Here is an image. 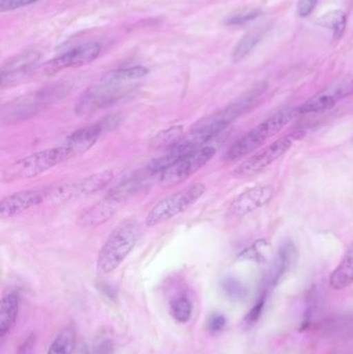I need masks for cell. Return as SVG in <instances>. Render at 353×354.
<instances>
[{
  "label": "cell",
  "mask_w": 353,
  "mask_h": 354,
  "mask_svg": "<svg viewBox=\"0 0 353 354\" xmlns=\"http://www.w3.org/2000/svg\"><path fill=\"white\" fill-rule=\"evenodd\" d=\"M49 197V189H27L8 196L0 202V216L10 218L43 203Z\"/></svg>",
  "instance_id": "7c38bea8"
},
{
  "label": "cell",
  "mask_w": 353,
  "mask_h": 354,
  "mask_svg": "<svg viewBox=\"0 0 353 354\" xmlns=\"http://www.w3.org/2000/svg\"><path fill=\"white\" fill-rule=\"evenodd\" d=\"M74 157V153L68 147L45 149L17 160L8 165L2 171V180L10 183L20 179L32 178Z\"/></svg>",
  "instance_id": "3957f363"
},
{
  "label": "cell",
  "mask_w": 353,
  "mask_h": 354,
  "mask_svg": "<svg viewBox=\"0 0 353 354\" xmlns=\"http://www.w3.org/2000/svg\"><path fill=\"white\" fill-rule=\"evenodd\" d=\"M318 1L319 0H298V6H296V12H298V16L302 18L310 16Z\"/></svg>",
  "instance_id": "e575fe53"
},
{
  "label": "cell",
  "mask_w": 353,
  "mask_h": 354,
  "mask_svg": "<svg viewBox=\"0 0 353 354\" xmlns=\"http://www.w3.org/2000/svg\"><path fill=\"white\" fill-rule=\"evenodd\" d=\"M274 189L269 185H258L240 194L230 206L229 212L233 216H242L263 206L267 205L273 198Z\"/></svg>",
  "instance_id": "9a60e30c"
},
{
  "label": "cell",
  "mask_w": 353,
  "mask_h": 354,
  "mask_svg": "<svg viewBox=\"0 0 353 354\" xmlns=\"http://www.w3.org/2000/svg\"><path fill=\"white\" fill-rule=\"evenodd\" d=\"M117 116H109L107 120H102L101 122L79 129L70 135L66 147L73 151L75 157L86 153L99 140L106 129L109 127L113 128L115 124H117Z\"/></svg>",
  "instance_id": "4fadbf2b"
},
{
  "label": "cell",
  "mask_w": 353,
  "mask_h": 354,
  "mask_svg": "<svg viewBox=\"0 0 353 354\" xmlns=\"http://www.w3.org/2000/svg\"><path fill=\"white\" fill-rule=\"evenodd\" d=\"M184 127L173 126L158 133L151 141V145L155 149H170L184 138Z\"/></svg>",
  "instance_id": "cb8c5ba5"
},
{
  "label": "cell",
  "mask_w": 353,
  "mask_h": 354,
  "mask_svg": "<svg viewBox=\"0 0 353 354\" xmlns=\"http://www.w3.org/2000/svg\"><path fill=\"white\" fill-rule=\"evenodd\" d=\"M304 136V131H296L274 141L271 145L251 156L247 161L242 162L234 170L233 176L238 178H248L260 174L274 162L285 155L292 149V145Z\"/></svg>",
  "instance_id": "8992f818"
},
{
  "label": "cell",
  "mask_w": 353,
  "mask_h": 354,
  "mask_svg": "<svg viewBox=\"0 0 353 354\" xmlns=\"http://www.w3.org/2000/svg\"><path fill=\"white\" fill-rule=\"evenodd\" d=\"M318 330L321 336L327 339L347 340L353 338L352 314H339L325 318L319 322Z\"/></svg>",
  "instance_id": "2e32d148"
},
{
  "label": "cell",
  "mask_w": 353,
  "mask_h": 354,
  "mask_svg": "<svg viewBox=\"0 0 353 354\" xmlns=\"http://www.w3.org/2000/svg\"><path fill=\"white\" fill-rule=\"evenodd\" d=\"M353 284V243L348 248L339 266L330 277V285L335 290H342Z\"/></svg>",
  "instance_id": "ffe728a7"
},
{
  "label": "cell",
  "mask_w": 353,
  "mask_h": 354,
  "mask_svg": "<svg viewBox=\"0 0 353 354\" xmlns=\"http://www.w3.org/2000/svg\"><path fill=\"white\" fill-rule=\"evenodd\" d=\"M35 349H37V337L35 334H31L21 343L16 354H35Z\"/></svg>",
  "instance_id": "d590c367"
},
{
  "label": "cell",
  "mask_w": 353,
  "mask_h": 354,
  "mask_svg": "<svg viewBox=\"0 0 353 354\" xmlns=\"http://www.w3.org/2000/svg\"><path fill=\"white\" fill-rule=\"evenodd\" d=\"M352 142L353 143V138H352Z\"/></svg>",
  "instance_id": "74e56055"
},
{
  "label": "cell",
  "mask_w": 353,
  "mask_h": 354,
  "mask_svg": "<svg viewBox=\"0 0 353 354\" xmlns=\"http://www.w3.org/2000/svg\"><path fill=\"white\" fill-rule=\"evenodd\" d=\"M140 235V225L136 221H126L116 227L99 250L97 270L103 274L117 270L134 249Z\"/></svg>",
  "instance_id": "6da1fadb"
},
{
  "label": "cell",
  "mask_w": 353,
  "mask_h": 354,
  "mask_svg": "<svg viewBox=\"0 0 353 354\" xmlns=\"http://www.w3.org/2000/svg\"><path fill=\"white\" fill-rule=\"evenodd\" d=\"M91 354H114V342L111 337L99 335L93 343Z\"/></svg>",
  "instance_id": "f546056e"
},
{
  "label": "cell",
  "mask_w": 353,
  "mask_h": 354,
  "mask_svg": "<svg viewBox=\"0 0 353 354\" xmlns=\"http://www.w3.org/2000/svg\"><path fill=\"white\" fill-rule=\"evenodd\" d=\"M261 15L259 8H248V10H240L236 14L230 15L225 20V25L231 27L244 26L248 23L252 22L255 19L258 18Z\"/></svg>",
  "instance_id": "83f0119b"
},
{
  "label": "cell",
  "mask_w": 353,
  "mask_h": 354,
  "mask_svg": "<svg viewBox=\"0 0 353 354\" xmlns=\"http://www.w3.org/2000/svg\"><path fill=\"white\" fill-rule=\"evenodd\" d=\"M222 287H223L226 295L234 301H242V299H246L247 295H248L244 284L233 278L225 279L222 283Z\"/></svg>",
  "instance_id": "f1b7e54d"
},
{
  "label": "cell",
  "mask_w": 353,
  "mask_h": 354,
  "mask_svg": "<svg viewBox=\"0 0 353 354\" xmlns=\"http://www.w3.org/2000/svg\"><path fill=\"white\" fill-rule=\"evenodd\" d=\"M41 53L37 50L30 49L8 59L1 66V86L12 84L24 78L35 68Z\"/></svg>",
  "instance_id": "5bb4252c"
},
{
  "label": "cell",
  "mask_w": 353,
  "mask_h": 354,
  "mask_svg": "<svg viewBox=\"0 0 353 354\" xmlns=\"http://www.w3.org/2000/svg\"><path fill=\"white\" fill-rule=\"evenodd\" d=\"M265 306V295H263L255 304L254 307L248 312L244 319V324L248 326H253L259 322L263 313Z\"/></svg>",
  "instance_id": "1f68e13d"
},
{
  "label": "cell",
  "mask_w": 353,
  "mask_h": 354,
  "mask_svg": "<svg viewBox=\"0 0 353 354\" xmlns=\"http://www.w3.org/2000/svg\"><path fill=\"white\" fill-rule=\"evenodd\" d=\"M205 191V185L195 183L164 198L151 208L147 214L145 224L149 227H155L171 220L174 216L186 212L191 206L194 205L202 197Z\"/></svg>",
  "instance_id": "5b68a950"
},
{
  "label": "cell",
  "mask_w": 353,
  "mask_h": 354,
  "mask_svg": "<svg viewBox=\"0 0 353 354\" xmlns=\"http://www.w3.org/2000/svg\"><path fill=\"white\" fill-rule=\"evenodd\" d=\"M172 317L180 324H186L192 317L193 306L186 295L176 297L170 304Z\"/></svg>",
  "instance_id": "4316f807"
},
{
  "label": "cell",
  "mask_w": 353,
  "mask_h": 354,
  "mask_svg": "<svg viewBox=\"0 0 353 354\" xmlns=\"http://www.w3.org/2000/svg\"><path fill=\"white\" fill-rule=\"evenodd\" d=\"M77 354H91V353L90 351H89L88 346L84 344L79 348L78 353Z\"/></svg>",
  "instance_id": "8d00e7d4"
},
{
  "label": "cell",
  "mask_w": 353,
  "mask_h": 354,
  "mask_svg": "<svg viewBox=\"0 0 353 354\" xmlns=\"http://www.w3.org/2000/svg\"><path fill=\"white\" fill-rule=\"evenodd\" d=\"M227 318L221 313H215L209 316L207 320V330L211 334H218L225 328Z\"/></svg>",
  "instance_id": "d6a6232c"
},
{
  "label": "cell",
  "mask_w": 353,
  "mask_h": 354,
  "mask_svg": "<svg viewBox=\"0 0 353 354\" xmlns=\"http://www.w3.org/2000/svg\"><path fill=\"white\" fill-rule=\"evenodd\" d=\"M300 115L298 108L281 110L255 127L248 134L236 141L226 153L227 161H236L263 147L269 139L279 134L290 122Z\"/></svg>",
  "instance_id": "7a4b0ae2"
},
{
  "label": "cell",
  "mask_w": 353,
  "mask_h": 354,
  "mask_svg": "<svg viewBox=\"0 0 353 354\" xmlns=\"http://www.w3.org/2000/svg\"><path fill=\"white\" fill-rule=\"evenodd\" d=\"M317 24L323 28L330 29L333 33L334 39L338 41L343 37L347 24V16L341 10H332L323 15L317 20Z\"/></svg>",
  "instance_id": "7402d4cb"
},
{
  "label": "cell",
  "mask_w": 353,
  "mask_h": 354,
  "mask_svg": "<svg viewBox=\"0 0 353 354\" xmlns=\"http://www.w3.org/2000/svg\"><path fill=\"white\" fill-rule=\"evenodd\" d=\"M217 151L211 145H205L198 151L182 158L175 164L161 172L160 181L164 187H171L186 180L193 174L204 167L216 155Z\"/></svg>",
  "instance_id": "52a82bcc"
},
{
  "label": "cell",
  "mask_w": 353,
  "mask_h": 354,
  "mask_svg": "<svg viewBox=\"0 0 353 354\" xmlns=\"http://www.w3.org/2000/svg\"><path fill=\"white\" fill-rule=\"evenodd\" d=\"M101 51L102 46L99 44L91 41L80 44L47 62L45 64V72L54 74L64 68L85 66L97 59Z\"/></svg>",
  "instance_id": "8fae6325"
},
{
  "label": "cell",
  "mask_w": 353,
  "mask_h": 354,
  "mask_svg": "<svg viewBox=\"0 0 353 354\" xmlns=\"http://www.w3.org/2000/svg\"><path fill=\"white\" fill-rule=\"evenodd\" d=\"M20 310V297L15 291L6 293L0 305V337L4 338L14 328Z\"/></svg>",
  "instance_id": "d6986e66"
},
{
  "label": "cell",
  "mask_w": 353,
  "mask_h": 354,
  "mask_svg": "<svg viewBox=\"0 0 353 354\" xmlns=\"http://www.w3.org/2000/svg\"><path fill=\"white\" fill-rule=\"evenodd\" d=\"M142 183L137 178L126 179L122 181L120 185L114 187L113 189H110L106 199L110 201L122 202L124 200L128 199L131 196L134 195L139 189H140Z\"/></svg>",
  "instance_id": "484cf974"
},
{
  "label": "cell",
  "mask_w": 353,
  "mask_h": 354,
  "mask_svg": "<svg viewBox=\"0 0 353 354\" xmlns=\"http://www.w3.org/2000/svg\"><path fill=\"white\" fill-rule=\"evenodd\" d=\"M114 202L105 199L97 202L79 216L77 224L81 227H95L109 221L115 214Z\"/></svg>",
  "instance_id": "ac0fdd59"
},
{
  "label": "cell",
  "mask_w": 353,
  "mask_h": 354,
  "mask_svg": "<svg viewBox=\"0 0 353 354\" xmlns=\"http://www.w3.org/2000/svg\"><path fill=\"white\" fill-rule=\"evenodd\" d=\"M149 74V70L144 66H136L128 68H117L106 73L99 82L109 83V84H130L133 81L143 78Z\"/></svg>",
  "instance_id": "44dd1931"
},
{
  "label": "cell",
  "mask_w": 353,
  "mask_h": 354,
  "mask_svg": "<svg viewBox=\"0 0 353 354\" xmlns=\"http://www.w3.org/2000/svg\"><path fill=\"white\" fill-rule=\"evenodd\" d=\"M112 179H113V171L105 170V171L85 177L80 180L49 189L48 198L51 197L54 201H70L77 198L84 197L101 191L111 183Z\"/></svg>",
  "instance_id": "ba28073f"
},
{
  "label": "cell",
  "mask_w": 353,
  "mask_h": 354,
  "mask_svg": "<svg viewBox=\"0 0 353 354\" xmlns=\"http://www.w3.org/2000/svg\"><path fill=\"white\" fill-rule=\"evenodd\" d=\"M76 341V330L72 326L60 330L59 334L50 345L47 354H72Z\"/></svg>",
  "instance_id": "603a6c76"
},
{
  "label": "cell",
  "mask_w": 353,
  "mask_h": 354,
  "mask_svg": "<svg viewBox=\"0 0 353 354\" xmlns=\"http://www.w3.org/2000/svg\"><path fill=\"white\" fill-rule=\"evenodd\" d=\"M131 89L132 86L130 84H109L99 81L97 85L90 87L81 97L75 110L80 115L91 113L117 101Z\"/></svg>",
  "instance_id": "9c48e42d"
},
{
  "label": "cell",
  "mask_w": 353,
  "mask_h": 354,
  "mask_svg": "<svg viewBox=\"0 0 353 354\" xmlns=\"http://www.w3.org/2000/svg\"><path fill=\"white\" fill-rule=\"evenodd\" d=\"M37 0H0V10L1 12H10L29 6Z\"/></svg>",
  "instance_id": "836d02e7"
},
{
  "label": "cell",
  "mask_w": 353,
  "mask_h": 354,
  "mask_svg": "<svg viewBox=\"0 0 353 354\" xmlns=\"http://www.w3.org/2000/svg\"><path fill=\"white\" fill-rule=\"evenodd\" d=\"M263 31H251L244 35L242 39L236 44L232 52L231 58L233 62L245 59L258 45L259 41L263 39Z\"/></svg>",
  "instance_id": "d4e9b609"
},
{
  "label": "cell",
  "mask_w": 353,
  "mask_h": 354,
  "mask_svg": "<svg viewBox=\"0 0 353 354\" xmlns=\"http://www.w3.org/2000/svg\"><path fill=\"white\" fill-rule=\"evenodd\" d=\"M296 259H298V250L294 243L285 241L280 245L277 258L274 262L273 270H271V280H269L271 286L275 287L280 284L285 274L296 263Z\"/></svg>",
  "instance_id": "e0dca14e"
},
{
  "label": "cell",
  "mask_w": 353,
  "mask_h": 354,
  "mask_svg": "<svg viewBox=\"0 0 353 354\" xmlns=\"http://www.w3.org/2000/svg\"><path fill=\"white\" fill-rule=\"evenodd\" d=\"M353 95V78L331 85L298 107L300 114L319 113L333 109L341 100Z\"/></svg>",
  "instance_id": "30bf717a"
},
{
  "label": "cell",
  "mask_w": 353,
  "mask_h": 354,
  "mask_svg": "<svg viewBox=\"0 0 353 354\" xmlns=\"http://www.w3.org/2000/svg\"><path fill=\"white\" fill-rule=\"evenodd\" d=\"M267 243H265V241H257L254 245L242 251L238 255V259L249 260V261H263V252L260 253V250H263V248L267 247Z\"/></svg>",
  "instance_id": "4dcf8cb0"
},
{
  "label": "cell",
  "mask_w": 353,
  "mask_h": 354,
  "mask_svg": "<svg viewBox=\"0 0 353 354\" xmlns=\"http://www.w3.org/2000/svg\"><path fill=\"white\" fill-rule=\"evenodd\" d=\"M66 93L68 91L64 85H53L18 97L2 107V122L14 124L21 120H28L39 110L64 97Z\"/></svg>",
  "instance_id": "277c9868"
}]
</instances>
